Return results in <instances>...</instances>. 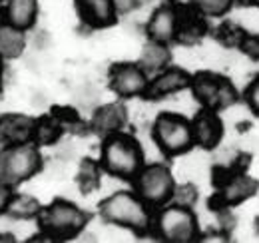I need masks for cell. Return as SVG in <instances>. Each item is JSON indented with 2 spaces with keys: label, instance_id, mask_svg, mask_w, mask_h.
Listing matches in <instances>:
<instances>
[{
  "label": "cell",
  "instance_id": "cell-1",
  "mask_svg": "<svg viewBox=\"0 0 259 243\" xmlns=\"http://www.w3.org/2000/svg\"><path fill=\"white\" fill-rule=\"evenodd\" d=\"M102 168L120 180H134L144 168V152L136 138L122 132H114L104 138L102 144Z\"/></svg>",
  "mask_w": 259,
  "mask_h": 243
},
{
  "label": "cell",
  "instance_id": "cell-2",
  "mask_svg": "<svg viewBox=\"0 0 259 243\" xmlns=\"http://www.w3.org/2000/svg\"><path fill=\"white\" fill-rule=\"evenodd\" d=\"M100 215L104 221L126 227L132 231H146L152 225L150 206L132 191H116L100 204Z\"/></svg>",
  "mask_w": 259,
  "mask_h": 243
},
{
  "label": "cell",
  "instance_id": "cell-3",
  "mask_svg": "<svg viewBox=\"0 0 259 243\" xmlns=\"http://www.w3.org/2000/svg\"><path fill=\"white\" fill-rule=\"evenodd\" d=\"M38 223H40V229L46 233V237L70 239L86 227L88 215L72 201L56 199L50 206H46L44 210H40Z\"/></svg>",
  "mask_w": 259,
  "mask_h": 243
},
{
  "label": "cell",
  "instance_id": "cell-4",
  "mask_svg": "<svg viewBox=\"0 0 259 243\" xmlns=\"http://www.w3.org/2000/svg\"><path fill=\"white\" fill-rule=\"evenodd\" d=\"M152 136L158 148L171 157L188 153L195 146L192 122L182 114H171V112L160 114L154 122Z\"/></svg>",
  "mask_w": 259,
  "mask_h": 243
},
{
  "label": "cell",
  "instance_id": "cell-5",
  "mask_svg": "<svg viewBox=\"0 0 259 243\" xmlns=\"http://www.w3.org/2000/svg\"><path fill=\"white\" fill-rule=\"evenodd\" d=\"M215 185H218V193L209 201V206L218 212H226L227 208H235L247 201L259 189L257 180L249 178L243 170H233V168H218Z\"/></svg>",
  "mask_w": 259,
  "mask_h": 243
},
{
  "label": "cell",
  "instance_id": "cell-6",
  "mask_svg": "<svg viewBox=\"0 0 259 243\" xmlns=\"http://www.w3.org/2000/svg\"><path fill=\"white\" fill-rule=\"evenodd\" d=\"M40 168H42V155L36 144L30 142L6 146V150L0 153V182L10 187L30 180L40 172Z\"/></svg>",
  "mask_w": 259,
  "mask_h": 243
},
{
  "label": "cell",
  "instance_id": "cell-7",
  "mask_svg": "<svg viewBox=\"0 0 259 243\" xmlns=\"http://www.w3.org/2000/svg\"><path fill=\"white\" fill-rule=\"evenodd\" d=\"M190 88L194 98L209 110H226L229 106H233L239 100V94L235 90L233 82L215 72H197L192 76Z\"/></svg>",
  "mask_w": 259,
  "mask_h": 243
},
{
  "label": "cell",
  "instance_id": "cell-8",
  "mask_svg": "<svg viewBox=\"0 0 259 243\" xmlns=\"http://www.w3.org/2000/svg\"><path fill=\"white\" fill-rule=\"evenodd\" d=\"M156 233L163 241L192 243L199 239V223H197V217L192 212V208L174 204L158 213Z\"/></svg>",
  "mask_w": 259,
  "mask_h": 243
},
{
  "label": "cell",
  "instance_id": "cell-9",
  "mask_svg": "<svg viewBox=\"0 0 259 243\" xmlns=\"http://www.w3.org/2000/svg\"><path fill=\"white\" fill-rule=\"evenodd\" d=\"M136 193L148 204V206H163L174 197L176 182L163 164H150L140 170V174L134 178Z\"/></svg>",
  "mask_w": 259,
  "mask_h": 243
},
{
  "label": "cell",
  "instance_id": "cell-10",
  "mask_svg": "<svg viewBox=\"0 0 259 243\" xmlns=\"http://www.w3.org/2000/svg\"><path fill=\"white\" fill-rule=\"evenodd\" d=\"M148 72L142 68V64L122 62L112 66L110 70V88L120 98H134L144 96L148 90Z\"/></svg>",
  "mask_w": 259,
  "mask_h": 243
},
{
  "label": "cell",
  "instance_id": "cell-11",
  "mask_svg": "<svg viewBox=\"0 0 259 243\" xmlns=\"http://www.w3.org/2000/svg\"><path fill=\"white\" fill-rule=\"evenodd\" d=\"M178 30H176V40L182 44H195L207 34V16L195 6L194 2L190 4H178Z\"/></svg>",
  "mask_w": 259,
  "mask_h": 243
},
{
  "label": "cell",
  "instance_id": "cell-12",
  "mask_svg": "<svg viewBox=\"0 0 259 243\" xmlns=\"http://www.w3.org/2000/svg\"><path fill=\"white\" fill-rule=\"evenodd\" d=\"M192 132H194L195 146L203 150H213L220 146L224 138V122L215 110L201 108L197 116L192 120Z\"/></svg>",
  "mask_w": 259,
  "mask_h": 243
},
{
  "label": "cell",
  "instance_id": "cell-13",
  "mask_svg": "<svg viewBox=\"0 0 259 243\" xmlns=\"http://www.w3.org/2000/svg\"><path fill=\"white\" fill-rule=\"evenodd\" d=\"M190 82H192V76L184 68H163L148 84L144 98L146 100H162L165 96H171L176 92L190 88Z\"/></svg>",
  "mask_w": 259,
  "mask_h": 243
},
{
  "label": "cell",
  "instance_id": "cell-14",
  "mask_svg": "<svg viewBox=\"0 0 259 243\" xmlns=\"http://www.w3.org/2000/svg\"><path fill=\"white\" fill-rule=\"evenodd\" d=\"M76 8L82 22L92 28H106L114 24L118 16L114 0H76Z\"/></svg>",
  "mask_w": 259,
  "mask_h": 243
},
{
  "label": "cell",
  "instance_id": "cell-15",
  "mask_svg": "<svg viewBox=\"0 0 259 243\" xmlns=\"http://www.w3.org/2000/svg\"><path fill=\"white\" fill-rule=\"evenodd\" d=\"M176 30H178V12H176V6H158L150 20H148V26L146 32L150 36V40L154 42H171L176 40Z\"/></svg>",
  "mask_w": 259,
  "mask_h": 243
},
{
  "label": "cell",
  "instance_id": "cell-16",
  "mask_svg": "<svg viewBox=\"0 0 259 243\" xmlns=\"http://www.w3.org/2000/svg\"><path fill=\"white\" fill-rule=\"evenodd\" d=\"M34 128L36 120L20 114H8L0 118V140L6 146L14 144H24L34 140Z\"/></svg>",
  "mask_w": 259,
  "mask_h": 243
},
{
  "label": "cell",
  "instance_id": "cell-17",
  "mask_svg": "<svg viewBox=\"0 0 259 243\" xmlns=\"http://www.w3.org/2000/svg\"><path fill=\"white\" fill-rule=\"evenodd\" d=\"M126 118H128V114H126V108L122 104H108V106H102L100 110H96L90 126L96 134L110 136V134L120 132L124 128Z\"/></svg>",
  "mask_w": 259,
  "mask_h": 243
},
{
  "label": "cell",
  "instance_id": "cell-18",
  "mask_svg": "<svg viewBox=\"0 0 259 243\" xmlns=\"http://www.w3.org/2000/svg\"><path fill=\"white\" fill-rule=\"evenodd\" d=\"M38 16V0H8L4 8L6 24L28 30Z\"/></svg>",
  "mask_w": 259,
  "mask_h": 243
},
{
  "label": "cell",
  "instance_id": "cell-19",
  "mask_svg": "<svg viewBox=\"0 0 259 243\" xmlns=\"http://www.w3.org/2000/svg\"><path fill=\"white\" fill-rule=\"evenodd\" d=\"M24 50V30L12 24H0V56L16 58Z\"/></svg>",
  "mask_w": 259,
  "mask_h": 243
},
{
  "label": "cell",
  "instance_id": "cell-20",
  "mask_svg": "<svg viewBox=\"0 0 259 243\" xmlns=\"http://www.w3.org/2000/svg\"><path fill=\"white\" fill-rule=\"evenodd\" d=\"M142 68L150 74V72H162L163 68H167L169 64V50H167V44L163 42H154L150 40L144 48V54H142Z\"/></svg>",
  "mask_w": 259,
  "mask_h": 243
},
{
  "label": "cell",
  "instance_id": "cell-21",
  "mask_svg": "<svg viewBox=\"0 0 259 243\" xmlns=\"http://www.w3.org/2000/svg\"><path fill=\"white\" fill-rule=\"evenodd\" d=\"M64 122L58 118V114H50L44 116L40 120H36V128H34V142L36 144H54L64 130Z\"/></svg>",
  "mask_w": 259,
  "mask_h": 243
},
{
  "label": "cell",
  "instance_id": "cell-22",
  "mask_svg": "<svg viewBox=\"0 0 259 243\" xmlns=\"http://www.w3.org/2000/svg\"><path fill=\"white\" fill-rule=\"evenodd\" d=\"M6 213L10 217H18V219H30V217H38L40 213V206L38 201L30 197V195H18V193H12L10 197V204L6 208Z\"/></svg>",
  "mask_w": 259,
  "mask_h": 243
},
{
  "label": "cell",
  "instance_id": "cell-23",
  "mask_svg": "<svg viewBox=\"0 0 259 243\" xmlns=\"http://www.w3.org/2000/svg\"><path fill=\"white\" fill-rule=\"evenodd\" d=\"M78 182H80V191L82 193H88V191L96 189L98 185H100V166H98L96 161H92V159L82 161Z\"/></svg>",
  "mask_w": 259,
  "mask_h": 243
},
{
  "label": "cell",
  "instance_id": "cell-24",
  "mask_svg": "<svg viewBox=\"0 0 259 243\" xmlns=\"http://www.w3.org/2000/svg\"><path fill=\"white\" fill-rule=\"evenodd\" d=\"M205 16H224L231 8L233 0H192Z\"/></svg>",
  "mask_w": 259,
  "mask_h": 243
},
{
  "label": "cell",
  "instance_id": "cell-25",
  "mask_svg": "<svg viewBox=\"0 0 259 243\" xmlns=\"http://www.w3.org/2000/svg\"><path fill=\"white\" fill-rule=\"evenodd\" d=\"M237 48L251 60L259 62V34H249V32H243Z\"/></svg>",
  "mask_w": 259,
  "mask_h": 243
},
{
  "label": "cell",
  "instance_id": "cell-26",
  "mask_svg": "<svg viewBox=\"0 0 259 243\" xmlns=\"http://www.w3.org/2000/svg\"><path fill=\"white\" fill-rule=\"evenodd\" d=\"M178 206H186V208H192L195 201H197V189L194 185L186 183V185H176V191H174V197Z\"/></svg>",
  "mask_w": 259,
  "mask_h": 243
},
{
  "label": "cell",
  "instance_id": "cell-27",
  "mask_svg": "<svg viewBox=\"0 0 259 243\" xmlns=\"http://www.w3.org/2000/svg\"><path fill=\"white\" fill-rule=\"evenodd\" d=\"M243 100H245V104L249 106V110L259 116V76L257 78H253L249 84H247V88L243 92Z\"/></svg>",
  "mask_w": 259,
  "mask_h": 243
},
{
  "label": "cell",
  "instance_id": "cell-28",
  "mask_svg": "<svg viewBox=\"0 0 259 243\" xmlns=\"http://www.w3.org/2000/svg\"><path fill=\"white\" fill-rule=\"evenodd\" d=\"M10 197H12L10 185L0 182V213H6V208H8V204H10Z\"/></svg>",
  "mask_w": 259,
  "mask_h": 243
},
{
  "label": "cell",
  "instance_id": "cell-29",
  "mask_svg": "<svg viewBox=\"0 0 259 243\" xmlns=\"http://www.w3.org/2000/svg\"><path fill=\"white\" fill-rule=\"evenodd\" d=\"M140 4V0H114V6L118 12H130Z\"/></svg>",
  "mask_w": 259,
  "mask_h": 243
},
{
  "label": "cell",
  "instance_id": "cell-30",
  "mask_svg": "<svg viewBox=\"0 0 259 243\" xmlns=\"http://www.w3.org/2000/svg\"><path fill=\"white\" fill-rule=\"evenodd\" d=\"M245 4H249V6H257L259 8V0H243Z\"/></svg>",
  "mask_w": 259,
  "mask_h": 243
},
{
  "label": "cell",
  "instance_id": "cell-31",
  "mask_svg": "<svg viewBox=\"0 0 259 243\" xmlns=\"http://www.w3.org/2000/svg\"><path fill=\"white\" fill-rule=\"evenodd\" d=\"M0 86H2V56H0Z\"/></svg>",
  "mask_w": 259,
  "mask_h": 243
},
{
  "label": "cell",
  "instance_id": "cell-32",
  "mask_svg": "<svg viewBox=\"0 0 259 243\" xmlns=\"http://www.w3.org/2000/svg\"><path fill=\"white\" fill-rule=\"evenodd\" d=\"M0 2H2V0H0Z\"/></svg>",
  "mask_w": 259,
  "mask_h": 243
}]
</instances>
